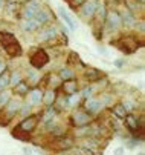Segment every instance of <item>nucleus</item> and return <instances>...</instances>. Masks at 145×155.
Wrapping results in <instances>:
<instances>
[{
	"instance_id": "nucleus-1",
	"label": "nucleus",
	"mask_w": 145,
	"mask_h": 155,
	"mask_svg": "<svg viewBox=\"0 0 145 155\" xmlns=\"http://www.w3.org/2000/svg\"><path fill=\"white\" fill-rule=\"evenodd\" d=\"M29 63H31V68H34V69L38 71L41 68H45V66L49 63V54L45 49H38V51H35L31 55Z\"/></svg>"
},
{
	"instance_id": "nucleus-2",
	"label": "nucleus",
	"mask_w": 145,
	"mask_h": 155,
	"mask_svg": "<svg viewBox=\"0 0 145 155\" xmlns=\"http://www.w3.org/2000/svg\"><path fill=\"white\" fill-rule=\"evenodd\" d=\"M98 3L99 0H86L84 3H82L79 8V14L84 20H92L96 14V8H98Z\"/></svg>"
},
{
	"instance_id": "nucleus-3",
	"label": "nucleus",
	"mask_w": 145,
	"mask_h": 155,
	"mask_svg": "<svg viewBox=\"0 0 145 155\" xmlns=\"http://www.w3.org/2000/svg\"><path fill=\"white\" fill-rule=\"evenodd\" d=\"M137 48H139V40H137L134 35L124 37V38L121 40V45H119V49L124 51L125 54H128V55L133 54V52H136Z\"/></svg>"
},
{
	"instance_id": "nucleus-4",
	"label": "nucleus",
	"mask_w": 145,
	"mask_h": 155,
	"mask_svg": "<svg viewBox=\"0 0 145 155\" xmlns=\"http://www.w3.org/2000/svg\"><path fill=\"white\" fill-rule=\"evenodd\" d=\"M41 3H43V0H28L25 8H23V20L34 18L35 12L40 8H43V6H41Z\"/></svg>"
},
{
	"instance_id": "nucleus-5",
	"label": "nucleus",
	"mask_w": 145,
	"mask_h": 155,
	"mask_svg": "<svg viewBox=\"0 0 145 155\" xmlns=\"http://www.w3.org/2000/svg\"><path fill=\"white\" fill-rule=\"evenodd\" d=\"M92 120V115L89 112H86L84 109H78L72 114V121L76 127H81V126H87Z\"/></svg>"
},
{
	"instance_id": "nucleus-6",
	"label": "nucleus",
	"mask_w": 145,
	"mask_h": 155,
	"mask_svg": "<svg viewBox=\"0 0 145 155\" xmlns=\"http://www.w3.org/2000/svg\"><path fill=\"white\" fill-rule=\"evenodd\" d=\"M38 120H40L38 115H29V117L23 118L22 123H20L17 127H20L22 130L28 132V134H32V132L35 130V127H37V124H38Z\"/></svg>"
},
{
	"instance_id": "nucleus-7",
	"label": "nucleus",
	"mask_w": 145,
	"mask_h": 155,
	"mask_svg": "<svg viewBox=\"0 0 145 155\" xmlns=\"http://www.w3.org/2000/svg\"><path fill=\"white\" fill-rule=\"evenodd\" d=\"M20 107H22V101H20V100H14V98H11V100L8 101V104L3 107L5 114H6V121H5V123H8L12 117H15V114H18Z\"/></svg>"
},
{
	"instance_id": "nucleus-8",
	"label": "nucleus",
	"mask_w": 145,
	"mask_h": 155,
	"mask_svg": "<svg viewBox=\"0 0 145 155\" xmlns=\"http://www.w3.org/2000/svg\"><path fill=\"white\" fill-rule=\"evenodd\" d=\"M52 17H54V14L51 12V9H48V8H40V9L35 12L34 20L37 21L40 26H43V25L49 23V21L52 20Z\"/></svg>"
},
{
	"instance_id": "nucleus-9",
	"label": "nucleus",
	"mask_w": 145,
	"mask_h": 155,
	"mask_svg": "<svg viewBox=\"0 0 145 155\" xmlns=\"http://www.w3.org/2000/svg\"><path fill=\"white\" fill-rule=\"evenodd\" d=\"M106 21H107V26L110 31H116L121 28V15L116 12V11H109L107 15H106Z\"/></svg>"
},
{
	"instance_id": "nucleus-10",
	"label": "nucleus",
	"mask_w": 145,
	"mask_h": 155,
	"mask_svg": "<svg viewBox=\"0 0 145 155\" xmlns=\"http://www.w3.org/2000/svg\"><path fill=\"white\" fill-rule=\"evenodd\" d=\"M102 107H104V104L101 103V100L93 98V97L87 98L86 100V104H84V110H86V112H89V114H98V112H101V110H102Z\"/></svg>"
},
{
	"instance_id": "nucleus-11",
	"label": "nucleus",
	"mask_w": 145,
	"mask_h": 155,
	"mask_svg": "<svg viewBox=\"0 0 145 155\" xmlns=\"http://www.w3.org/2000/svg\"><path fill=\"white\" fill-rule=\"evenodd\" d=\"M57 35H58V29H57L55 26H49V28L41 29V32L38 34V40H40V41H51V40H54Z\"/></svg>"
},
{
	"instance_id": "nucleus-12",
	"label": "nucleus",
	"mask_w": 145,
	"mask_h": 155,
	"mask_svg": "<svg viewBox=\"0 0 145 155\" xmlns=\"http://www.w3.org/2000/svg\"><path fill=\"white\" fill-rule=\"evenodd\" d=\"M3 49H5V52L9 57H20V55H22V52H23V49H22V46H20L18 40H15V41L9 43V45L3 46Z\"/></svg>"
},
{
	"instance_id": "nucleus-13",
	"label": "nucleus",
	"mask_w": 145,
	"mask_h": 155,
	"mask_svg": "<svg viewBox=\"0 0 145 155\" xmlns=\"http://www.w3.org/2000/svg\"><path fill=\"white\" fill-rule=\"evenodd\" d=\"M121 23L122 25H125V26H133V25H136V17H134V12H131L130 9H124L121 14Z\"/></svg>"
},
{
	"instance_id": "nucleus-14",
	"label": "nucleus",
	"mask_w": 145,
	"mask_h": 155,
	"mask_svg": "<svg viewBox=\"0 0 145 155\" xmlns=\"http://www.w3.org/2000/svg\"><path fill=\"white\" fill-rule=\"evenodd\" d=\"M61 89H63V92H66L67 95L76 94V92H78V81H76L75 78L64 80L63 83H61Z\"/></svg>"
},
{
	"instance_id": "nucleus-15",
	"label": "nucleus",
	"mask_w": 145,
	"mask_h": 155,
	"mask_svg": "<svg viewBox=\"0 0 145 155\" xmlns=\"http://www.w3.org/2000/svg\"><path fill=\"white\" fill-rule=\"evenodd\" d=\"M84 77L89 81H98V80H101L102 77H104V72L96 69V68H86L84 69Z\"/></svg>"
},
{
	"instance_id": "nucleus-16",
	"label": "nucleus",
	"mask_w": 145,
	"mask_h": 155,
	"mask_svg": "<svg viewBox=\"0 0 145 155\" xmlns=\"http://www.w3.org/2000/svg\"><path fill=\"white\" fill-rule=\"evenodd\" d=\"M57 11H58V15L61 17V20H63L70 29H75V21L72 20V17H70V14L66 11V8H64V6H58Z\"/></svg>"
},
{
	"instance_id": "nucleus-17",
	"label": "nucleus",
	"mask_w": 145,
	"mask_h": 155,
	"mask_svg": "<svg viewBox=\"0 0 145 155\" xmlns=\"http://www.w3.org/2000/svg\"><path fill=\"white\" fill-rule=\"evenodd\" d=\"M43 100V91L38 89V87H34V89L29 92V103L32 106H38Z\"/></svg>"
},
{
	"instance_id": "nucleus-18",
	"label": "nucleus",
	"mask_w": 145,
	"mask_h": 155,
	"mask_svg": "<svg viewBox=\"0 0 145 155\" xmlns=\"http://www.w3.org/2000/svg\"><path fill=\"white\" fill-rule=\"evenodd\" d=\"M124 120H125V126H127L131 132H137V130L140 129L136 115H133V114H127L125 117H124Z\"/></svg>"
},
{
	"instance_id": "nucleus-19",
	"label": "nucleus",
	"mask_w": 145,
	"mask_h": 155,
	"mask_svg": "<svg viewBox=\"0 0 145 155\" xmlns=\"http://www.w3.org/2000/svg\"><path fill=\"white\" fill-rule=\"evenodd\" d=\"M26 75H28V84H38V81L41 80V75H40V72L37 71V69H34V68H28L26 69Z\"/></svg>"
},
{
	"instance_id": "nucleus-20",
	"label": "nucleus",
	"mask_w": 145,
	"mask_h": 155,
	"mask_svg": "<svg viewBox=\"0 0 145 155\" xmlns=\"http://www.w3.org/2000/svg\"><path fill=\"white\" fill-rule=\"evenodd\" d=\"M22 29L23 31H26V32H34V31H37L38 28H40V25L37 23V21L34 20V18H29V20H23L22 21Z\"/></svg>"
},
{
	"instance_id": "nucleus-21",
	"label": "nucleus",
	"mask_w": 145,
	"mask_h": 155,
	"mask_svg": "<svg viewBox=\"0 0 145 155\" xmlns=\"http://www.w3.org/2000/svg\"><path fill=\"white\" fill-rule=\"evenodd\" d=\"M57 101V94L54 89H48L45 94H43V100L41 103H45L46 106H54V103Z\"/></svg>"
},
{
	"instance_id": "nucleus-22",
	"label": "nucleus",
	"mask_w": 145,
	"mask_h": 155,
	"mask_svg": "<svg viewBox=\"0 0 145 155\" xmlns=\"http://www.w3.org/2000/svg\"><path fill=\"white\" fill-rule=\"evenodd\" d=\"M12 137L17 138V140H20V141H29V140H31V134L22 130L20 127H15V129L12 130Z\"/></svg>"
},
{
	"instance_id": "nucleus-23",
	"label": "nucleus",
	"mask_w": 145,
	"mask_h": 155,
	"mask_svg": "<svg viewBox=\"0 0 145 155\" xmlns=\"http://www.w3.org/2000/svg\"><path fill=\"white\" fill-rule=\"evenodd\" d=\"M57 144H58V147L60 149H72L73 147V140L70 138V137H60L58 140H57Z\"/></svg>"
},
{
	"instance_id": "nucleus-24",
	"label": "nucleus",
	"mask_w": 145,
	"mask_h": 155,
	"mask_svg": "<svg viewBox=\"0 0 145 155\" xmlns=\"http://www.w3.org/2000/svg\"><path fill=\"white\" fill-rule=\"evenodd\" d=\"M112 110H113V115L116 117V118H119V120H124V117H125L128 112L125 110V107L122 106V103H118V104H115L113 107H112Z\"/></svg>"
},
{
	"instance_id": "nucleus-25",
	"label": "nucleus",
	"mask_w": 145,
	"mask_h": 155,
	"mask_svg": "<svg viewBox=\"0 0 145 155\" xmlns=\"http://www.w3.org/2000/svg\"><path fill=\"white\" fill-rule=\"evenodd\" d=\"M73 71L70 69V68H61L60 71H58V77H60V80L61 81H64V80H70V78H73Z\"/></svg>"
},
{
	"instance_id": "nucleus-26",
	"label": "nucleus",
	"mask_w": 145,
	"mask_h": 155,
	"mask_svg": "<svg viewBox=\"0 0 145 155\" xmlns=\"http://www.w3.org/2000/svg\"><path fill=\"white\" fill-rule=\"evenodd\" d=\"M12 98V94H11V91H8V89H5V91H2L0 92V109H3L6 104H8V101Z\"/></svg>"
},
{
	"instance_id": "nucleus-27",
	"label": "nucleus",
	"mask_w": 145,
	"mask_h": 155,
	"mask_svg": "<svg viewBox=\"0 0 145 155\" xmlns=\"http://www.w3.org/2000/svg\"><path fill=\"white\" fill-rule=\"evenodd\" d=\"M15 87V94H18V95H26L28 94V91H29V84L26 83V81H20L17 86H14Z\"/></svg>"
},
{
	"instance_id": "nucleus-28",
	"label": "nucleus",
	"mask_w": 145,
	"mask_h": 155,
	"mask_svg": "<svg viewBox=\"0 0 145 155\" xmlns=\"http://www.w3.org/2000/svg\"><path fill=\"white\" fill-rule=\"evenodd\" d=\"M31 112H32V104L31 103H22V107H20L18 114L22 115L23 118H26V117L31 115Z\"/></svg>"
},
{
	"instance_id": "nucleus-29",
	"label": "nucleus",
	"mask_w": 145,
	"mask_h": 155,
	"mask_svg": "<svg viewBox=\"0 0 145 155\" xmlns=\"http://www.w3.org/2000/svg\"><path fill=\"white\" fill-rule=\"evenodd\" d=\"M55 114H57V110L52 107V106H48V109H46V112H45V117L41 118L45 123H51L52 120H54V117H55Z\"/></svg>"
},
{
	"instance_id": "nucleus-30",
	"label": "nucleus",
	"mask_w": 145,
	"mask_h": 155,
	"mask_svg": "<svg viewBox=\"0 0 145 155\" xmlns=\"http://www.w3.org/2000/svg\"><path fill=\"white\" fill-rule=\"evenodd\" d=\"M20 81H23L22 74H20L18 71H14V72L9 75V84H11V86H17Z\"/></svg>"
},
{
	"instance_id": "nucleus-31",
	"label": "nucleus",
	"mask_w": 145,
	"mask_h": 155,
	"mask_svg": "<svg viewBox=\"0 0 145 155\" xmlns=\"http://www.w3.org/2000/svg\"><path fill=\"white\" fill-rule=\"evenodd\" d=\"M8 86H9V75H8L6 71H5L3 74H0V92L5 91Z\"/></svg>"
},
{
	"instance_id": "nucleus-32",
	"label": "nucleus",
	"mask_w": 145,
	"mask_h": 155,
	"mask_svg": "<svg viewBox=\"0 0 145 155\" xmlns=\"http://www.w3.org/2000/svg\"><path fill=\"white\" fill-rule=\"evenodd\" d=\"M93 92H95V86H87V87H84V89L81 91V97H84L87 100V98L93 97Z\"/></svg>"
},
{
	"instance_id": "nucleus-33",
	"label": "nucleus",
	"mask_w": 145,
	"mask_h": 155,
	"mask_svg": "<svg viewBox=\"0 0 145 155\" xmlns=\"http://www.w3.org/2000/svg\"><path fill=\"white\" fill-rule=\"evenodd\" d=\"M78 101H79L78 92L76 94H72V95H67V104L69 106H75V104H78Z\"/></svg>"
},
{
	"instance_id": "nucleus-34",
	"label": "nucleus",
	"mask_w": 145,
	"mask_h": 155,
	"mask_svg": "<svg viewBox=\"0 0 145 155\" xmlns=\"http://www.w3.org/2000/svg\"><path fill=\"white\" fill-rule=\"evenodd\" d=\"M101 103L104 106H112L113 104V95H102L101 97Z\"/></svg>"
},
{
	"instance_id": "nucleus-35",
	"label": "nucleus",
	"mask_w": 145,
	"mask_h": 155,
	"mask_svg": "<svg viewBox=\"0 0 145 155\" xmlns=\"http://www.w3.org/2000/svg\"><path fill=\"white\" fill-rule=\"evenodd\" d=\"M122 106L125 107L127 112H131V110L134 109V104H133V101H131V100H125V101L122 103Z\"/></svg>"
},
{
	"instance_id": "nucleus-36",
	"label": "nucleus",
	"mask_w": 145,
	"mask_h": 155,
	"mask_svg": "<svg viewBox=\"0 0 145 155\" xmlns=\"http://www.w3.org/2000/svg\"><path fill=\"white\" fill-rule=\"evenodd\" d=\"M125 58H116L115 61H113V66H116V68H124L125 66Z\"/></svg>"
},
{
	"instance_id": "nucleus-37",
	"label": "nucleus",
	"mask_w": 145,
	"mask_h": 155,
	"mask_svg": "<svg viewBox=\"0 0 145 155\" xmlns=\"http://www.w3.org/2000/svg\"><path fill=\"white\" fill-rule=\"evenodd\" d=\"M113 155H125V147H124V146H118L113 150Z\"/></svg>"
},
{
	"instance_id": "nucleus-38",
	"label": "nucleus",
	"mask_w": 145,
	"mask_h": 155,
	"mask_svg": "<svg viewBox=\"0 0 145 155\" xmlns=\"http://www.w3.org/2000/svg\"><path fill=\"white\" fill-rule=\"evenodd\" d=\"M22 152H23V155H35L34 153V149L29 147V146H23L22 147Z\"/></svg>"
},
{
	"instance_id": "nucleus-39",
	"label": "nucleus",
	"mask_w": 145,
	"mask_h": 155,
	"mask_svg": "<svg viewBox=\"0 0 145 155\" xmlns=\"http://www.w3.org/2000/svg\"><path fill=\"white\" fill-rule=\"evenodd\" d=\"M84 2H86V0H70L72 6H75V8H76V6H81L82 3H84Z\"/></svg>"
},
{
	"instance_id": "nucleus-40",
	"label": "nucleus",
	"mask_w": 145,
	"mask_h": 155,
	"mask_svg": "<svg viewBox=\"0 0 145 155\" xmlns=\"http://www.w3.org/2000/svg\"><path fill=\"white\" fill-rule=\"evenodd\" d=\"M6 71V63L3 60H0V74H3Z\"/></svg>"
},
{
	"instance_id": "nucleus-41",
	"label": "nucleus",
	"mask_w": 145,
	"mask_h": 155,
	"mask_svg": "<svg viewBox=\"0 0 145 155\" xmlns=\"http://www.w3.org/2000/svg\"><path fill=\"white\" fill-rule=\"evenodd\" d=\"M143 28H145V23H143V20H140L139 21V32L140 34H143Z\"/></svg>"
},
{
	"instance_id": "nucleus-42",
	"label": "nucleus",
	"mask_w": 145,
	"mask_h": 155,
	"mask_svg": "<svg viewBox=\"0 0 145 155\" xmlns=\"http://www.w3.org/2000/svg\"><path fill=\"white\" fill-rule=\"evenodd\" d=\"M5 6V0H0V9H2Z\"/></svg>"
},
{
	"instance_id": "nucleus-43",
	"label": "nucleus",
	"mask_w": 145,
	"mask_h": 155,
	"mask_svg": "<svg viewBox=\"0 0 145 155\" xmlns=\"http://www.w3.org/2000/svg\"><path fill=\"white\" fill-rule=\"evenodd\" d=\"M136 2H139V3H143V0H136Z\"/></svg>"
},
{
	"instance_id": "nucleus-44",
	"label": "nucleus",
	"mask_w": 145,
	"mask_h": 155,
	"mask_svg": "<svg viewBox=\"0 0 145 155\" xmlns=\"http://www.w3.org/2000/svg\"><path fill=\"white\" fill-rule=\"evenodd\" d=\"M137 155H143V152H139V153H137Z\"/></svg>"
}]
</instances>
